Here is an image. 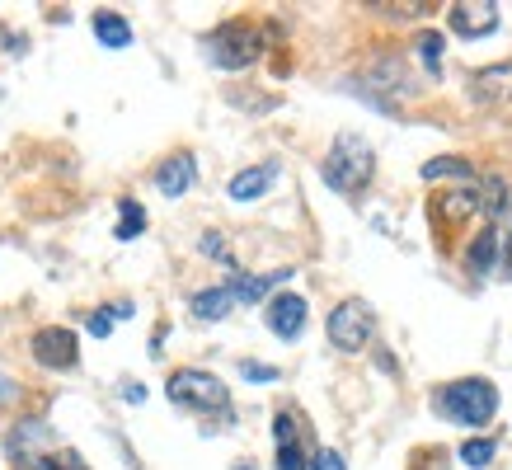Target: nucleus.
I'll use <instances>...</instances> for the list:
<instances>
[{
    "label": "nucleus",
    "instance_id": "3",
    "mask_svg": "<svg viewBox=\"0 0 512 470\" xmlns=\"http://www.w3.org/2000/svg\"><path fill=\"white\" fill-rule=\"evenodd\" d=\"M170 400L179 409H193V414H226L231 409V391H226V381L212 372H198V367H184V372L170 376Z\"/></svg>",
    "mask_w": 512,
    "mask_h": 470
},
{
    "label": "nucleus",
    "instance_id": "26",
    "mask_svg": "<svg viewBox=\"0 0 512 470\" xmlns=\"http://www.w3.org/2000/svg\"><path fill=\"white\" fill-rule=\"evenodd\" d=\"M306 470H348V466H343L339 452H329V447H325V452H315V461Z\"/></svg>",
    "mask_w": 512,
    "mask_h": 470
},
{
    "label": "nucleus",
    "instance_id": "10",
    "mask_svg": "<svg viewBox=\"0 0 512 470\" xmlns=\"http://www.w3.org/2000/svg\"><path fill=\"white\" fill-rule=\"evenodd\" d=\"M193 179H198V165H193V156H170L165 165L156 170V188L165 193V198H184L188 188H193Z\"/></svg>",
    "mask_w": 512,
    "mask_h": 470
},
{
    "label": "nucleus",
    "instance_id": "23",
    "mask_svg": "<svg viewBox=\"0 0 512 470\" xmlns=\"http://www.w3.org/2000/svg\"><path fill=\"white\" fill-rule=\"evenodd\" d=\"M85 329H90L94 339H109V329H113V311L104 306V311H94L90 320H85Z\"/></svg>",
    "mask_w": 512,
    "mask_h": 470
},
{
    "label": "nucleus",
    "instance_id": "9",
    "mask_svg": "<svg viewBox=\"0 0 512 470\" xmlns=\"http://www.w3.org/2000/svg\"><path fill=\"white\" fill-rule=\"evenodd\" d=\"M273 184H278V165H249V170L231 174L226 193H231V203H254V198H264Z\"/></svg>",
    "mask_w": 512,
    "mask_h": 470
},
{
    "label": "nucleus",
    "instance_id": "25",
    "mask_svg": "<svg viewBox=\"0 0 512 470\" xmlns=\"http://www.w3.org/2000/svg\"><path fill=\"white\" fill-rule=\"evenodd\" d=\"M273 438H278V447L296 442V423H292V414H278V419H273Z\"/></svg>",
    "mask_w": 512,
    "mask_h": 470
},
{
    "label": "nucleus",
    "instance_id": "8",
    "mask_svg": "<svg viewBox=\"0 0 512 470\" xmlns=\"http://www.w3.org/2000/svg\"><path fill=\"white\" fill-rule=\"evenodd\" d=\"M268 329H273L278 339H296V334L306 329V297L282 292V297L268 301Z\"/></svg>",
    "mask_w": 512,
    "mask_h": 470
},
{
    "label": "nucleus",
    "instance_id": "30",
    "mask_svg": "<svg viewBox=\"0 0 512 470\" xmlns=\"http://www.w3.org/2000/svg\"><path fill=\"white\" fill-rule=\"evenodd\" d=\"M231 470H259V466H249V461H235V466Z\"/></svg>",
    "mask_w": 512,
    "mask_h": 470
},
{
    "label": "nucleus",
    "instance_id": "20",
    "mask_svg": "<svg viewBox=\"0 0 512 470\" xmlns=\"http://www.w3.org/2000/svg\"><path fill=\"white\" fill-rule=\"evenodd\" d=\"M118 212H123V221H118V240H137V235L146 231V212H141V203L123 198V203H118Z\"/></svg>",
    "mask_w": 512,
    "mask_h": 470
},
{
    "label": "nucleus",
    "instance_id": "12",
    "mask_svg": "<svg viewBox=\"0 0 512 470\" xmlns=\"http://www.w3.org/2000/svg\"><path fill=\"white\" fill-rule=\"evenodd\" d=\"M5 447H10V456H15V461H33V452L43 456V447H47V428H43V423H33V419L19 423Z\"/></svg>",
    "mask_w": 512,
    "mask_h": 470
},
{
    "label": "nucleus",
    "instance_id": "14",
    "mask_svg": "<svg viewBox=\"0 0 512 470\" xmlns=\"http://www.w3.org/2000/svg\"><path fill=\"white\" fill-rule=\"evenodd\" d=\"M508 85H512V62H498V66H489V71H475V80H470V90H475V99H480V104L498 99Z\"/></svg>",
    "mask_w": 512,
    "mask_h": 470
},
{
    "label": "nucleus",
    "instance_id": "27",
    "mask_svg": "<svg viewBox=\"0 0 512 470\" xmlns=\"http://www.w3.org/2000/svg\"><path fill=\"white\" fill-rule=\"evenodd\" d=\"M240 372H245L249 381H278V367H264V362H245Z\"/></svg>",
    "mask_w": 512,
    "mask_h": 470
},
{
    "label": "nucleus",
    "instance_id": "1",
    "mask_svg": "<svg viewBox=\"0 0 512 470\" xmlns=\"http://www.w3.org/2000/svg\"><path fill=\"white\" fill-rule=\"evenodd\" d=\"M320 174H325V184L334 188V193H362V188L372 184L376 174V156L372 146H367V137H357V132H339L334 137V146H329L325 165H320Z\"/></svg>",
    "mask_w": 512,
    "mask_h": 470
},
{
    "label": "nucleus",
    "instance_id": "17",
    "mask_svg": "<svg viewBox=\"0 0 512 470\" xmlns=\"http://www.w3.org/2000/svg\"><path fill=\"white\" fill-rule=\"evenodd\" d=\"M494 259H498V231H494V226H484V231L470 240L466 268H470V273H489V268H494Z\"/></svg>",
    "mask_w": 512,
    "mask_h": 470
},
{
    "label": "nucleus",
    "instance_id": "18",
    "mask_svg": "<svg viewBox=\"0 0 512 470\" xmlns=\"http://www.w3.org/2000/svg\"><path fill=\"white\" fill-rule=\"evenodd\" d=\"M480 212H489V217H503V212H508V184H503L498 174H489L480 184Z\"/></svg>",
    "mask_w": 512,
    "mask_h": 470
},
{
    "label": "nucleus",
    "instance_id": "11",
    "mask_svg": "<svg viewBox=\"0 0 512 470\" xmlns=\"http://www.w3.org/2000/svg\"><path fill=\"white\" fill-rule=\"evenodd\" d=\"M437 221H466L470 212H480V184H456L437 198Z\"/></svg>",
    "mask_w": 512,
    "mask_h": 470
},
{
    "label": "nucleus",
    "instance_id": "19",
    "mask_svg": "<svg viewBox=\"0 0 512 470\" xmlns=\"http://www.w3.org/2000/svg\"><path fill=\"white\" fill-rule=\"evenodd\" d=\"M414 52H419V62L428 66L433 76H442V33L423 29V33H419V43H414Z\"/></svg>",
    "mask_w": 512,
    "mask_h": 470
},
{
    "label": "nucleus",
    "instance_id": "24",
    "mask_svg": "<svg viewBox=\"0 0 512 470\" xmlns=\"http://www.w3.org/2000/svg\"><path fill=\"white\" fill-rule=\"evenodd\" d=\"M202 254H212V259H221V264H231V250H226V240H221L217 231L202 235Z\"/></svg>",
    "mask_w": 512,
    "mask_h": 470
},
{
    "label": "nucleus",
    "instance_id": "16",
    "mask_svg": "<svg viewBox=\"0 0 512 470\" xmlns=\"http://www.w3.org/2000/svg\"><path fill=\"white\" fill-rule=\"evenodd\" d=\"M423 179L428 184H437V179H456V184H475V170H470V160L461 156H437L423 165Z\"/></svg>",
    "mask_w": 512,
    "mask_h": 470
},
{
    "label": "nucleus",
    "instance_id": "21",
    "mask_svg": "<svg viewBox=\"0 0 512 470\" xmlns=\"http://www.w3.org/2000/svg\"><path fill=\"white\" fill-rule=\"evenodd\" d=\"M494 452H498V442L494 438H466L461 442V461H466V466H489V461H494Z\"/></svg>",
    "mask_w": 512,
    "mask_h": 470
},
{
    "label": "nucleus",
    "instance_id": "28",
    "mask_svg": "<svg viewBox=\"0 0 512 470\" xmlns=\"http://www.w3.org/2000/svg\"><path fill=\"white\" fill-rule=\"evenodd\" d=\"M123 400H132V405H141V400H146V391H141L137 381H127V386H123Z\"/></svg>",
    "mask_w": 512,
    "mask_h": 470
},
{
    "label": "nucleus",
    "instance_id": "22",
    "mask_svg": "<svg viewBox=\"0 0 512 470\" xmlns=\"http://www.w3.org/2000/svg\"><path fill=\"white\" fill-rule=\"evenodd\" d=\"M278 470H306V456H301V447L296 442H287V447H278V461H273Z\"/></svg>",
    "mask_w": 512,
    "mask_h": 470
},
{
    "label": "nucleus",
    "instance_id": "4",
    "mask_svg": "<svg viewBox=\"0 0 512 470\" xmlns=\"http://www.w3.org/2000/svg\"><path fill=\"white\" fill-rule=\"evenodd\" d=\"M259 52H264V33L249 29V24H221L207 38V62L221 66V71H245V66L259 62Z\"/></svg>",
    "mask_w": 512,
    "mask_h": 470
},
{
    "label": "nucleus",
    "instance_id": "13",
    "mask_svg": "<svg viewBox=\"0 0 512 470\" xmlns=\"http://www.w3.org/2000/svg\"><path fill=\"white\" fill-rule=\"evenodd\" d=\"M94 38L118 52V47L132 43V24H127L123 15H113V10H94Z\"/></svg>",
    "mask_w": 512,
    "mask_h": 470
},
{
    "label": "nucleus",
    "instance_id": "7",
    "mask_svg": "<svg viewBox=\"0 0 512 470\" xmlns=\"http://www.w3.org/2000/svg\"><path fill=\"white\" fill-rule=\"evenodd\" d=\"M451 33H461V38H484V33H494L498 29V5L494 0H475V5H451V15H447Z\"/></svg>",
    "mask_w": 512,
    "mask_h": 470
},
{
    "label": "nucleus",
    "instance_id": "5",
    "mask_svg": "<svg viewBox=\"0 0 512 470\" xmlns=\"http://www.w3.org/2000/svg\"><path fill=\"white\" fill-rule=\"evenodd\" d=\"M325 329H329V344L334 348L357 353V348H367V339H372V329H376L372 306H367V301H339L334 315L325 320Z\"/></svg>",
    "mask_w": 512,
    "mask_h": 470
},
{
    "label": "nucleus",
    "instance_id": "2",
    "mask_svg": "<svg viewBox=\"0 0 512 470\" xmlns=\"http://www.w3.org/2000/svg\"><path fill=\"white\" fill-rule=\"evenodd\" d=\"M494 409H498V391H494V381H484V376L451 381V386L437 391V414H447L461 428H484V423L494 419Z\"/></svg>",
    "mask_w": 512,
    "mask_h": 470
},
{
    "label": "nucleus",
    "instance_id": "15",
    "mask_svg": "<svg viewBox=\"0 0 512 470\" xmlns=\"http://www.w3.org/2000/svg\"><path fill=\"white\" fill-rule=\"evenodd\" d=\"M188 306H193V315H198V320H226V315H231V292H226V287H207V292H193V301H188Z\"/></svg>",
    "mask_w": 512,
    "mask_h": 470
},
{
    "label": "nucleus",
    "instance_id": "6",
    "mask_svg": "<svg viewBox=\"0 0 512 470\" xmlns=\"http://www.w3.org/2000/svg\"><path fill=\"white\" fill-rule=\"evenodd\" d=\"M33 358L43 367H57V372H71L80 362V348H76V334L62 325H47L33 334Z\"/></svg>",
    "mask_w": 512,
    "mask_h": 470
},
{
    "label": "nucleus",
    "instance_id": "29",
    "mask_svg": "<svg viewBox=\"0 0 512 470\" xmlns=\"http://www.w3.org/2000/svg\"><path fill=\"white\" fill-rule=\"evenodd\" d=\"M498 250H503V264L512 268V217H508V240H498Z\"/></svg>",
    "mask_w": 512,
    "mask_h": 470
}]
</instances>
